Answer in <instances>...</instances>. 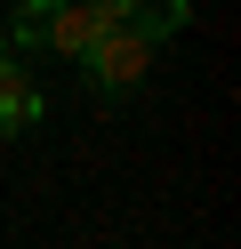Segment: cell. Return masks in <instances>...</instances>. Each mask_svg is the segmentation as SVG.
<instances>
[{"instance_id":"8992f818","label":"cell","mask_w":241,"mask_h":249,"mask_svg":"<svg viewBox=\"0 0 241 249\" xmlns=\"http://www.w3.org/2000/svg\"><path fill=\"white\" fill-rule=\"evenodd\" d=\"M89 8H96V17H105V24H129V17H137V8H145V0H89Z\"/></svg>"},{"instance_id":"277c9868","label":"cell","mask_w":241,"mask_h":249,"mask_svg":"<svg viewBox=\"0 0 241 249\" xmlns=\"http://www.w3.org/2000/svg\"><path fill=\"white\" fill-rule=\"evenodd\" d=\"M185 17H193V0H145V8H137V24H145L153 40H169L177 24H185Z\"/></svg>"},{"instance_id":"5b68a950","label":"cell","mask_w":241,"mask_h":249,"mask_svg":"<svg viewBox=\"0 0 241 249\" xmlns=\"http://www.w3.org/2000/svg\"><path fill=\"white\" fill-rule=\"evenodd\" d=\"M40 24H48V0H16V24H8V49H40Z\"/></svg>"},{"instance_id":"3957f363","label":"cell","mask_w":241,"mask_h":249,"mask_svg":"<svg viewBox=\"0 0 241 249\" xmlns=\"http://www.w3.org/2000/svg\"><path fill=\"white\" fill-rule=\"evenodd\" d=\"M105 33V17H96L89 0H48V24H40V49H56V56H80L89 40Z\"/></svg>"},{"instance_id":"52a82bcc","label":"cell","mask_w":241,"mask_h":249,"mask_svg":"<svg viewBox=\"0 0 241 249\" xmlns=\"http://www.w3.org/2000/svg\"><path fill=\"white\" fill-rule=\"evenodd\" d=\"M0 56H8V33H0Z\"/></svg>"},{"instance_id":"7a4b0ae2","label":"cell","mask_w":241,"mask_h":249,"mask_svg":"<svg viewBox=\"0 0 241 249\" xmlns=\"http://www.w3.org/2000/svg\"><path fill=\"white\" fill-rule=\"evenodd\" d=\"M40 113H48L40 81H32V72L16 65V49H8V56H0V137H24V129H40Z\"/></svg>"},{"instance_id":"6da1fadb","label":"cell","mask_w":241,"mask_h":249,"mask_svg":"<svg viewBox=\"0 0 241 249\" xmlns=\"http://www.w3.org/2000/svg\"><path fill=\"white\" fill-rule=\"evenodd\" d=\"M153 56H161V40L145 33L137 17H129V24H105V33H96L89 49L73 56V65L89 72V89H96V97H129V89H145Z\"/></svg>"}]
</instances>
